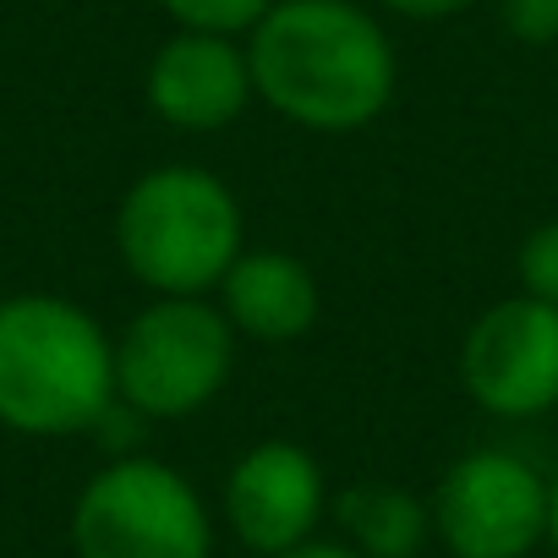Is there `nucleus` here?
Here are the masks:
<instances>
[{"mask_svg": "<svg viewBox=\"0 0 558 558\" xmlns=\"http://www.w3.org/2000/svg\"><path fill=\"white\" fill-rule=\"evenodd\" d=\"M246 56L257 105L318 137L367 132L400 88L395 39L367 0H279Z\"/></svg>", "mask_w": 558, "mask_h": 558, "instance_id": "obj_1", "label": "nucleus"}, {"mask_svg": "<svg viewBox=\"0 0 558 558\" xmlns=\"http://www.w3.org/2000/svg\"><path fill=\"white\" fill-rule=\"evenodd\" d=\"M235 345L214 296H148L116 335V395L148 422H186L225 395Z\"/></svg>", "mask_w": 558, "mask_h": 558, "instance_id": "obj_4", "label": "nucleus"}, {"mask_svg": "<svg viewBox=\"0 0 558 558\" xmlns=\"http://www.w3.org/2000/svg\"><path fill=\"white\" fill-rule=\"evenodd\" d=\"M514 274H520V291L558 307V219H542L520 252H514Z\"/></svg>", "mask_w": 558, "mask_h": 558, "instance_id": "obj_13", "label": "nucleus"}, {"mask_svg": "<svg viewBox=\"0 0 558 558\" xmlns=\"http://www.w3.org/2000/svg\"><path fill=\"white\" fill-rule=\"evenodd\" d=\"M230 329L252 345H296L324 313V286L307 257L286 246H246L214 291Z\"/></svg>", "mask_w": 558, "mask_h": 558, "instance_id": "obj_10", "label": "nucleus"}, {"mask_svg": "<svg viewBox=\"0 0 558 558\" xmlns=\"http://www.w3.org/2000/svg\"><path fill=\"white\" fill-rule=\"evenodd\" d=\"M116 257L148 296H214L246 252V214L208 165H148L116 203Z\"/></svg>", "mask_w": 558, "mask_h": 558, "instance_id": "obj_3", "label": "nucleus"}, {"mask_svg": "<svg viewBox=\"0 0 558 558\" xmlns=\"http://www.w3.org/2000/svg\"><path fill=\"white\" fill-rule=\"evenodd\" d=\"M279 558H362L351 542H340V536H313V542H302V547H291V553H279Z\"/></svg>", "mask_w": 558, "mask_h": 558, "instance_id": "obj_16", "label": "nucleus"}, {"mask_svg": "<svg viewBox=\"0 0 558 558\" xmlns=\"http://www.w3.org/2000/svg\"><path fill=\"white\" fill-rule=\"evenodd\" d=\"M252 99H257V88H252L246 39L170 28V39H159V50L143 66L148 116L170 132H186V137H208V132L235 126L252 110Z\"/></svg>", "mask_w": 558, "mask_h": 558, "instance_id": "obj_9", "label": "nucleus"}, {"mask_svg": "<svg viewBox=\"0 0 558 558\" xmlns=\"http://www.w3.org/2000/svg\"><path fill=\"white\" fill-rule=\"evenodd\" d=\"M116 405V335L61 291L0 296V427L17 438L94 433Z\"/></svg>", "mask_w": 558, "mask_h": 558, "instance_id": "obj_2", "label": "nucleus"}, {"mask_svg": "<svg viewBox=\"0 0 558 558\" xmlns=\"http://www.w3.org/2000/svg\"><path fill=\"white\" fill-rule=\"evenodd\" d=\"M329 504H335L329 476L318 454L302 449L296 438H263L241 449L219 487V514L230 536L257 558H279V553L313 542Z\"/></svg>", "mask_w": 558, "mask_h": 558, "instance_id": "obj_8", "label": "nucleus"}, {"mask_svg": "<svg viewBox=\"0 0 558 558\" xmlns=\"http://www.w3.org/2000/svg\"><path fill=\"white\" fill-rule=\"evenodd\" d=\"M547 547L558 553V471L547 476Z\"/></svg>", "mask_w": 558, "mask_h": 558, "instance_id": "obj_17", "label": "nucleus"}, {"mask_svg": "<svg viewBox=\"0 0 558 558\" xmlns=\"http://www.w3.org/2000/svg\"><path fill=\"white\" fill-rule=\"evenodd\" d=\"M384 17H405V23H449L460 12H471L476 0H367Z\"/></svg>", "mask_w": 558, "mask_h": 558, "instance_id": "obj_15", "label": "nucleus"}, {"mask_svg": "<svg viewBox=\"0 0 558 558\" xmlns=\"http://www.w3.org/2000/svg\"><path fill=\"white\" fill-rule=\"evenodd\" d=\"M498 28L525 50H547L558 45V0H498Z\"/></svg>", "mask_w": 558, "mask_h": 558, "instance_id": "obj_14", "label": "nucleus"}, {"mask_svg": "<svg viewBox=\"0 0 558 558\" xmlns=\"http://www.w3.org/2000/svg\"><path fill=\"white\" fill-rule=\"evenodd\" d=\"M340 542H351L362 558H416L433 536V509L422 493L400 482H351L329 504Z\"/></svg>", "mask_w": 558, "mask_h": 558, "instance_id": "obj_11", "label": "nucleus"}, {"mask_svg": "<svg viewBox=\"0 0 558 558\" xmlns=\"http://www.w3.org/2000/svg\"><path fill=\"white\" fill-rule=\"evenodd\" d=\"M77 558H214V514L197 482L159 454H110L72 498Z\"/></svg>", "mask_w": 558, "mask_h": 558, "instance_id": "obj_5", "label": "nucleus"}, {"mask_svg": "<svg viewBox=\"0 0 558 558\" xmlns=\"http://www.w3.org/2000/svg\"><path fill=\"white\" fill-rule=\"evenodd\" d=\"M427 509L449 558H531L547 542V476L498 444L454 454Z\"/></svg>", "mask_w": 558, "mask_h": 558, "instance_id": "obj_6", "label": "nucleus"}, {"mask_svg": "<svg viewBox=\"0 0 558 558\" xmlns=\"http://www.w3.org/2000/svg\"><path fill=\"white\" fill-rule=\"evenodd\" d=\"M460 389L498 422H536L558 411V307L514 291L487 302L454 356Z\"/></svg>", "mask_w": 558, "mask_h": 558, "instance_id": "obj_7", "label": "nucleus"}, {"mask_svg": "<svg viewBox=\"0 0 558 558\" xmlns=\"http://www.w3.org/2000/svg\"><path fill=\"white\" fill-rule=\"evenodd\" d=\"M170 17V28H192V34H225V39H246L279 0H154Z\"/></svg>", "mask_w": 558, "mask_h": 558, "instance_id": "obj_12", "label": "nucleus"}]
</instances>
